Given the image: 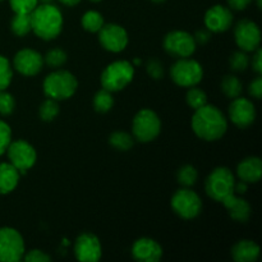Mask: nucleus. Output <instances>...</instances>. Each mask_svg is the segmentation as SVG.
Here are the masks:
<instances>
[{
    "mask_svg": "<svg viewBox=\"0 0 262 262\" xmlns=\"http://www.w3.org/2000/svg\"><path fill=\"white\" fill-rule=\"evenodd\" d=\"M192 129L197 137L205 141L220 140L228 129V120L222 110L214 105H205L194 110Z\"/></svg>",
    "mask_w": 262,
    "mask_h": 262,
    "instance_id": "1",
    "label": "nucleus"
},
{
    "mask_svg": "<svg viewBox=\"0 0 262 262\" xmlns=\"http://www.w3.org/2000/svg\"><path fill=\"white\" fill-rule=\"evenodd\" d=\"M31 15V27L37 37L42 40H54L58 37L63 28V15L60 9L50 3V4L37 5Z\"/></svg>",
    "mask_w": 262,
    "mask_h": 262,
    "instance_id": "2",
    "label": "nucleus"
},
{
    "mask_svg": "<svg viewBox=\"0 0 262 262\" xmlns=\"http://www.w3.org/2000/svg\"><path fill=\"white\" fill-rule=\"evenodd\" d=\"M78 87L77 78L68 71H55L43 79V94L49 99L67 100L72 97Z\"/></svg>",
    "mask_w": 262,
    "mask_h": 262,
    "instance_id": "3",
    "label": "nucleus"
},
{
    "mask_svg": "<svg viewBox=\"0 0 262 262\" xmlns=\"http://www.w3.org/2000/svg\"><path fill=\"white\" fill-rule=\"evenodd\" d=\"M135 76L133 64L127 60H118L109 64L101 73L102 89L110 92L120 91L132 82Z\"/></svg>",
    "mask_w": 262,
    "mask_h": 262,
    "instance_id": "4",
    "label": "nucleus"
},
{
    "mask_svg": "<svg viewBox=\"0 0 262 262\" xmlns=\"http://www.w3.org/2000/svg\"><path fill=\"white\" fill-rule=\"evenodd\" d=\"M235 179L232 170L225 166L214 169L205 182V189L207 196L214 201L222 202L229 194L234 193Z\"/></svg>",
    "mask_w": 262,
    "mask_h": 262,
    "instance_id": "5",
    "label": "nucleus"
},
{
    "mask_svg": "<svg viewBox=\"0 0 262 262\" xmlns=\"http://www.w3.org/2000/svg\"><path fill=\"white\" fill-rule=\"evenodd\" d=\"M170 77L174 83L181 87L197 86L202 81L204 69L197 60L179 58L170 68Z\"/></svg>",
    "mask_w": 262,
    "mask_h": 262,
    "instance_id": "6",
    "label": "nucleus"
},
{
    "mask_svg": "<svg viewBox=\"0 0 262 262\" xmlns=\"http://www.w3.org/2000/svg\"><path fill=\"white\" fill-rule=\"evenodd\" d=\"M161 130L160 118L151 109H142L136 114L132 124L133 136L140 142H151Z\"/></svg>",
    "mask_w": 262,
    "mask_h": 262,
    "instance_id": "7",
    "label": "nucleus"
},
{
    "mask_svg": "<svg viewBox=\"0 0 262 262\" xmlns=\"http://www.w3.org/2000/svg\"><path fill=\"white\" fill-rule=\"evenodd\" d=\"M25 256V242L13 228H0V262H17Z\"/></svg>",
    "mask_w": 262,
    "mask_h": 262,
    "instance_id": "8",
    "label": "nucleus"
},
{
    "mask_svg": "<svg viewBox=\"0 0 262 262\" xmlns=\"http://www.w3.org/2000/svg\"><path fill=\"white\" fill-rule=\"evenodd\" d=\"M174 212L183 219H194L202 210V201L199 194L189 188H181L171 197Z\"/></svg>",
    "mask_w": 262,
    "mask_h": 262,
    "instance_id": "9",
    "label": "nucleus"
},
{
    "mask_svg": "<svg viewBox=\"0 0 262 262\" xmlns=\"http://www.w3.org/2000/svg\"><path fill=\"white\" fill-rule=\"evenodd\" d=\"M164 49L176 58H189L196 50V42L193 36L186 31H171L164 37Z\"/></svg>",
    "mask_w": 262,
    "mask_h": 262,
    "instance_id": "10",
    "label": "nucleus"
},
{
    "mask_svg": "<svg viewBox=\"0 0 262 262\" xmlns=\"http://www.w3.org/2000/svg\"><path fill=\"white\" fill-rule=\"evenodd\" d=\"M7 152L10 164L18 169L19 174H26L28 169L35 165L36 151L27 141L17 140L14 142H10Z\"/></svg>",
    "mask_w": 262,
    "mask_h": 262,
    "instance_id": "11",
    "label": "nucleus"
},
{
    "mask_svg": "<svg viewBox=\"0 0 262 262\" xmlns=\"http://www.w3.org/2000/svg\"><path fill=\"white\" fill-rule=\"evenodd\" d=\"M99 41L105 50L120 53L128 45V33L122 26L115 23H104L99 31Z\"/></svg>",
    "mask_w": 262,
    "mask_h": 262,
    "instance_id": "12",
    "label": "nucleus"
},
{
    "mask_svg": "<svg viewBox=\"0 0 262 262\" xmlns=\"http://www.w3.org/2000/svg\"><path fill=\"white\" fill-rule=\"evenodd\" d=\"M235 42L243 51H255L260 48L261 31L255 22L243 19L238 22L234 30Z\"/></svg>",
    "mask_w": 262,
    "mask_h": 262,
    "instance_id": "13",
    "label": "nucleus"
},
{
    "mask_svg": "<svg viewBox=\"0 0 262 262\" xmlns=\"http://www.w3.org/2000/svg\"><path fill=\"white\" fill-rule=\"evenodd\" d=\"M102 248L100 239L92 233H82L74 243V256L82 262H96L101 258Z\"/></svg>",
    "mask_w": 262,
    "mask_h": 262,
    "instance_id": "14",
    "label": "nucleus"
},
{
    "mask_svg": "<svg viewBox=\"0 0 262 262\" xmlns=\"http://www.w3.org/2000/svg\"><path fill=\"white\" fill-rule=\"evenodd\" d=\"M13 67L23 76H36L43 67V56L33 49H22L14 55Z\"/></svg>",
    "mask_w": 262,
    "mask_h": 262,
    "instance_id": "15",
    "label": "nucleus"
},
{
    "mask_svg": "<svg viewBox=\"0 0 262 262\" xmlns=\"http://www.w3.org/2000/svg\"><path fill=\"white\" fill-rule=\"evenodd\" d=\"M229 119L241 129L250 127L256 119V109L252 101L245 97L233 99L229 105Z\"/></svg>",
    "mask_w": 262,
    "mask_h": 262,
    "instance_id": "16",
    "label": "nucleus"
},
{
    "mask_svg": "<svg viewBox=\"0 0 262 262\" xmlns=\"http://www.w3.org/2000/svg\"><path fill=\"white\" fill-rule=\"evenodd\" d=\"M233 23L232 10L223 5H214L205 14V25L211 32H224Z\"/></svg>",
    "mask_w": 262,
    "mask_h": 262,
    "instance_id": "17",
    "label": "nucleus"
},
{
    "mask_svg": "<svg viewBox=\"0 0 262 262\" xmlns=\"http://www.w3.org/2000/svg\"><path fill=\"white\" fill-rule=\"evenodd\" d=\"M132 256L140 262H158L163 257V248L151 238H140L132 246Z\"/></svg>",
    "mask_w": 262,
    "mask_h": 262,
    "instance_id": "18",
    "label": "nucleus"
},
{
    "mask_svg": "<svg viewBox=\"0 0 262 262\" xmlns=\"http://www.w3.org/2000/svg\"><path fill=\"white\" fill-rule=\"evenodd\" d=\"M222 202L224 204L225 209L228 210L232 219H234L238 223L248 222L252 209H251V205L245 199H241V197L232 193L225 197Z\"/></svg>",
    "mask_w": 262,
    "mask_h": 262,
    "instance_id": "19",
    "label": "nucleus"
},
{
    "mask_svg": "<svg viewBox=\"0 0 262 262\" xmlns=\"http://www.w3.org/2000/svg\"><path fill=\"white\" fill-rule=\"evenodd\" d=\"M237 176L246 183H257L262 176V161L257 156H250L238 164Z\"/></svg>",
    "mask_w": 262,
    "mask_h": 262,
    "instance_id": "20",
    "label": "nucleus"
},
{
    "mask_svg": "<svg viewBox=\"0 0 262 262\" xmlns=\"http://www.w3.org/2000/svg\"><path fill=\"white\" fill-rule=\"evenodd\" d=\"M258 256H260V247L253 241H239L232 248V257L235 262H255Z\"/></svg>",
    "mask_w": 262,
    "mask_h": 262,
    "instance_id": "21",
    "label": "nucleus"
},
{
    "mask_svg": "<svg viewBox=\"0 0 262 262\" xmlns=\"http://www.w3.org/2000/svg\"><path fill=\"white\" fill-rule=\"evenodd\" d=\"M19 171L10 163L0 164V194H8L17 187Z\"/></svg>",
    "mask_w": 262,
    "mask_h": 262,
    "instance_id": "22",
    "label": "nucleus"
},
{
    "mask_svg": "<svg viewBox=\"0 0 262 262\" xmlns=\"http://www.w3.org/2000/svg\"><path fill=\"white\" fill-rule=\"evenodd\" d=\"M222 91L223 94L225 95L229 99H237V97L241 96L243 90L242 82L239 81V78L235 76H232V74H228L223 78L222 81Z\"/></svg>",
    "mask_w": 262,
    "mask_h": 262,
    "instance_id": "23",
    "label": "nucleus"
},
{
    "mask_svg": "<svg viewBox=\"0 0 262 262\" xmlns=\"http://www.w3.org/2000/svg\"><path fill=\"white\" fill-rule=\"evenodd\" d=\"M10 28L12 32L18 37H23L27 33L32 31L31 27V15L30 14H20V13H14L12 22H10Z\"/></svg>",
    "mask_w": 262,
    "mask_h": 262,
    "instance_id": "24",
    "label": "nucleus"
},
{
    "mask_svg": "<svg viewBox=\"0 0 262 262\" xmlns=\"http://www.w3.org/2000/svg\"><path fill=\"white\" fill-rule=\"evenodd\" d=\"M109 143L115 148V150L128 151L133 147V145H135V138H133L129 133L117 130V132L110 135Z\"/></svg>",
    "mask_w": 262,
    "mask_h": 262,
    "instance_id": "25",
    "label": "nucleus"
},
{
    "mask_svg": "<svg viewBox=\"0 0 262 262\" xmlns=\"http://www.w3.org/2000/svg\"><path fill=\"white\" fill-rule=\"evenodd\" d=\"M114 106V97L112 92L102 89L94 96V107L97 113H107Z\"/></svg>",
    "mask_w": 262,
    "mask_h": 262,
    "instance_id": "26",
    "label": "nucleus"
},
{
    "mask_svg": "<svg viewBox=\"0 0 262 262\" xmlns=\"http://www.w3.org/2000/svg\"><path fill=\"white\" fill-rule=\"evenodd\" d=\"M82 27L89 32H99L100 28L104 26V18L96 10H89L82 17Z\"/></svg>",
    "mask_w": 262,
    "mask_h": 262,
    "instance_id": "27",
    "label": "nucleus"
},
{
    "mask_svg": "<svg viewBox=\"0 0 262 262\" xmlns=\"http://www.w3.org/2000/svg\"><path fill=\"white\" fill-rule=\"evenodd\" d=\"M68 60V55L66 51L60 48H55L49 50L43 56V64L49 66L53 69H58L63 67Z\"/></svg>",
    "mask_w": 262,
    "mask_h": 262,
    "instance_id": "28",
    "label": "nucleus"
},
{
    "mask_svg": "<svg viewBox=\"0 0 262 262\" xmlns=\"http://www.w3.org/2000/svg\"><path fill=\"white\" fill-rule=\"evenodd\" d=\"M186 101L189 107H192L193 110H197L207 104V95L201 89H199V87L192 86L187 91Z\"/></svg>",
    "mask_w": 262,
    "mask_h": 262,
    "instance_id": "29",
    "label": "nucleus"
},
{
    "mask_svg": "<svg viewBox=\"0 0 262 262\" xmlns=\"http://www.w3.org/2000/svg\"><path fill=\"white\" fill-rule=\"evenodd\" d=\"M199 178V173H197L196 168L192 165H184L179 168L178 173H177V179L181 186L189 188V187L194 186Z\"/></svg>",
    "mask_w": 262,
    "mask_h": 262,
    "instance_id": "30",
    "label": "nucleus"
},
{
    "mask_svg": "<svg viewBox=\"0 0 262 262\" xmlns=\"http://www.w3.org/2000/svg\"><path fill=\"white\" fill-rule=\"evenodd\" d=\"M59 114V105L56 100L46 99L45 101L41 104L40 109H38V115H40L41 120L43 122H53Z\"/></svg>",
    "mask_w": 262,
    "mask_h": 262,
    "instance_id": "31",
    "label": "nucleus"
},
{
    "mask_svg": "<svg viewBox=\"0 0 262 262\" xmlns=\"http://www.w3.org/2000/svg\"><path fill=\"white\" fill-rule=\"evenodd\" d=\"M230 69L234 72H245L250 66V56L247 55V51H235L229 59Z\"/></svg>",
    "mask_w": 262,
    "mask_h": 262,
    "instance_id": "32",
    "label": "nucleus"
},
{
    "mask_svg": "<svg viewBox=\"0 0 262 262\" xmlns=\"http://www.w3.org/2000/svg\"><path fill=\"white\" fill-rule=\"evenodd\" d=\"M13 78V71L9 60L5 56L0 55V91L7 90Z\"/></svg>",
    "mask_w": 262,
    "mask_h": 262,
    "instance_id": "33",
    "label": "nucleus"
},
{
    "mask_svg": "<svg viewBox=\"0 0 262 262\" xmlns=\"http://www.w3.org/2000/svg\"><path fill=\"white\" fill-rule=\"evenodd\" d=\"M10 8L14 13L30 14L38 5V0H9Z\"/></svg>",
    "mask_w": 262,
    "mask_h": 262,
    "instance_id": "34",
    "label": "nucleus"
},
{
    "mask_svg": "<svg viewBox=\"0 0 262 262\" xmlns=\"http://www.w3.org/2000/svg\"><path fill=\"white\" fill-rule=\"evenodd\" d=\"M15 100L12 94L7 92L5 90L0 91V114L7 117L14 112Z\"/></svg>",
    "mask_w": 262,
    "mask_h": 262,
    "instance_id": "35",
    "label": "nucleus"
},
{
    "mask_svg": "<svg viewBox=\"0 0 262 262\" xmlns=\"http://www.w3.org/2000/svg\"><path fill=\"white\" fill-rule=\"evenodd\" d=\"M10 142H12V129L7 123L0 120V156L7 152Z\"/></svg>",
    "mask_w": 262,
    "mask_h": 262,
    "instance_id": "36",
    "label": "nucleus"
},
{
    "mask_svg": "<svg viewBox=\"0 0 262 262\" xmlns=\"http://www.w3.org/2000/svg\"><path fill=\"white\" fill-rule=\"evenodd\" d=\"M146 72L148 76L154 79H161L164 77V67L156 59H151L148 60L147 66H146Z\"/></svg>",
    "mask_w": 262,
    "mask_h": 262,
    "instance_id": "37",
    "label": "nucleus"
},
{
    "mask_svg": "<svg viewBox=\"0 0 262 262\" xmlns=\"http://www.w3.org/2000/svg\"><path fill=\"white\" fill-rule=\"evenodd\" d=\"M26 262H48L51 261V257L40 250H31L27 255L23 256Z\"/></svg>",
    "mask_w": 262,
    "mask_h": 262,
    "instance_id": "38",
    "label": "nucleus"
},
{
    "mask_svg": "<svg viewBox=\"0 0 262 262\" xmlns=\"http://www.w3.org/2000/svg\"><path fill=\"white\" fill-rule=\"evenodd\" d=\"M248 94L255 99L260 100L262 97V77H256L255 81L251 82L250 87H248Z\"/></svg>",
    "mask_w": 262,
    "mask_h": 262,
    "instance_id": "39",
    "label": "nucleus"
},
{
    "mask_svg": "<svg viewBox=\"0 0 262 262\" xmlns=\"http://www.w3.org/2000/svg\"><path fill=\"white\" fill-rule=\"evenodd\" d=\"M193 38L196 45L197 43H199V45H205V43L209 42L210 38H211V33H210V31H206V30L197 31L196 35L193 36Z\"/></svg>",
    "mask_w": 262,
    "mask_h": 262,
    "instance_id": "40",
    "label": "nucleus"
},
{
    "mask_svg": "<svg viewBox=\"0 0 262 262\" xmlns=\"http://www.w3.org/2000/svg\"><path fill=\"white\" fill-rule=\"evenodd\" d=\"M256 53L252 58V68L257 74L262 73V51L260 48L256 49Z\"/></svg>",
    "mask_w": 262,
    "mask_h": 262,
    "instance_id": "41",
    "label": "nucleus"
},
{
    "mask_svg": "<svg viewBox=\"0 0 262 262\" xmlns=\"http://www.w3.org/2000/svg\"><path fill=\"white\" fill-rule=\"evenodd\" d=\"M251 2L252 0H228V5H229V9L245 10L251 4Z\"/></svg>",
    "mask_w": 262,
    "mask_h": 262,
    "instance_id": "42",
    "label": "nucleus"
},
{
    "mask_svg": "<svg viewBox=\"0 0 262 262\" xmlns=\"http://www.w3.org/2000/svg\"><path fill=\"white\" fill-rule=\"evenodd\" d=\"M248 188V183L246 182L239 181V182H235L234 183V192H238V193H245Z\"/></svg>",
    "mask_w": 262,
    "mask_h": 262,
    "instance_id": "43",
    "label": "nucleus"
},
{
    "mask_svg": "<svg viewBox=\"0 0 262 262\" xmlns=\"http://www.w3.org/2000/svg\"><path fill=\"white\" fill-rule=\"evenodd\" d=\"M59 2H60L61 4L67 5V7H74V5L78 4L81 0H59Z\"/></svg>",
    "mask_w": 262,
    "mask_h": 262,
    "instance_id": "44",
    "label": "nucleus"
},
{
    "mask_svg": "<svg viewBox=\"0 0 262 262\" xmlns=\"http://www.w3.org/2000/svg\"><path fill=\"white\" fill-rule=\"evenodd\" d=\"M38 2H41V4H50L54 0H38Z\"/></svg>",
    "mask_w": 262,
    "mask_h": 262,
    "instance_id": "45",
    "label": "nucleus"
},
{
    "mask_svg": "<svg viewBox=\"0 0 262 262\" xmlns=\"http://www.w3.org/2000/svg\"><path fill=\"white\" fill-rule=\"evenodd\" d=\"M256 4H257L258 9H261V7H262V0H256Z\"/></svg>",
    "mask_w": 262,
    "mask_h": 262,
    "instance_id": "46",
    "label": "nucleus"
},
{
    "mask_svg": "<svg viewBox=\"0 0 262 262\" xmlns=\"http://www.w3.org/2000/svg\"><path fill=\"white\" fill-rule=\"evenodd\" d=\"M133 64L138 66V64H141V60H140V59H135V60H133Z\"/></svg>",
    "mask_w": 262,
    "mask_h": 262,
    "instance_id": "47",
    "label": "nucleus"
},
{
    "mask_svg": "<svg viewBox=\"0 0 262 262\" xmlns=\"http://www.w3.org/2000/svg\"><path fill=\"white\" fill-rule=\"evenodd\" d=\"M152 2H155V3H163V2H165V0H152Z\"/></svg>",
    "mask_w": 262,
    "mask_h": 262,
    "instance_id": "48",
    "label": "nucleus"
},
{
    "mask_svg": "<svg viewBox=\"0 0 262 262\" xmlns=\"http://www.w3.org/2000/svg\"><path fill=\"white\" fill-rule=\"evenodd\" d=\"M90 2H92V3H99V2H101V0H90Z\"/></svg>",
    "mask_w": 262,
    "mask_h": 262,
    "instance_id": "49",
    "label": "nucleus"
},
{
    "mask_svg": "<svg viewBox=\"0 0 262 262\" xmlns=\"http://www.w3.org/2000/svg\"><path fill=\"white\" fill-rule=\"evenodd\" d=\"M0 2H3V0H0Z\"/></svg>",
    "mask_w": 262,
    "mask_h": 262,
    "instance_id": "50",
    "label": "nucleus"
}]
</instances>
